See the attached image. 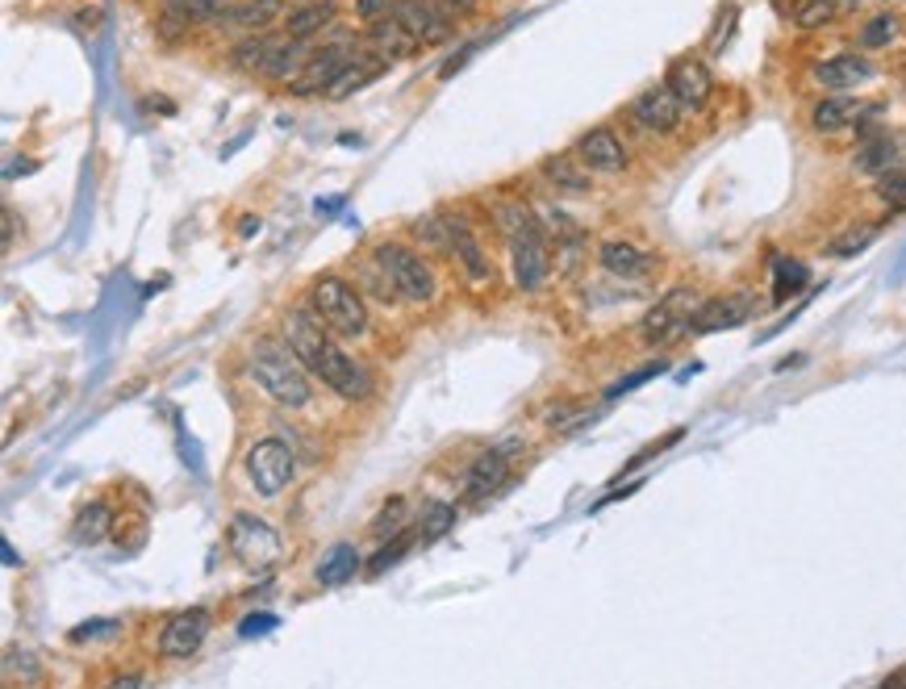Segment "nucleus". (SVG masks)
<instances>
[{"label": "nucleus", "mask_w": 906, "mask_h": 689, "mask_svg": "<svg viewBox=\"0 0 906 689\" xmlns=\"http://www.w3.org/2000/svg\"><path fill=\"white\" fill-rule=\"evenodd\" d=\"M697 306H702L697 288H690V285L669 288V293H664V297H660V301L644 313V322H639V338H644L648 347H669L673 338L690 334V322H694Z\"/></svg>", "instance_id": "39448f33"}, {"label": "nucleus", "mask_w": 906, "mask_h": 689, "mask_svg": "<svg viewBox=\"0 0 906 689\" xmlns=\"http://www.w3.org/2000/svg\"><path fill=\"white\" fill-rule=\"evenodd\" d=\"M284 17V0H238L222 13L217 25H234L243 34H268Z\"/></svg>", "instance_id": "4be33fe9"}, {"label": "nucleus", "mask_w": 906, "mask_h": 689, "mask_svg": "<svg viewBox=\"0 0 906 689\" xmlns=\"http://www.w3.org/2000/svg\"><path fill=\"white\" fill-rule=\"evenodd\" d=\"M435 4L443 9V17H451V22H468L481 9V0H435Z\"/></svg>", "instance_id": "79ce46f5"}, {"label": "nucleus", "mask_w": 906, "mask_h": 689, "mask_svg": "<svg viewBox=\"0 0 906 689\" xmlns=\"http://www.w3.org/2000/svg\"><path fill=\"white\" fill-rule=\"evenodd\" d=\"M656 372H664V364H651V368H644V372H635V377H627V381L610 384V389H605V397H623V393H631V389H639L644 381H651Z\"/></svg>", "instance_id": "37998d69"}, {"label": "nucleus", "mask_w": 906, "mask_h": 689, "mask_svg": "<svg viewBox=\"0 0 906 689\" xmlns=\"http://www.w3.org/2000/svg\"><path fill=\"white\" fill-rule=\"evenodd\" d=\"M13 222H17V214H13V210H4V247H13V235H17V226H13Z\"/></svg>", "instance_id": "49530a36"}, {"label": "nucleus", "mask_w": 906, "mask_h": 689, "mask_svg": "<svg viewBox=\"0 0 906 689\" xmlns=\"http://www.w3.org/2000/svg\"><path fill=\"white\" fill-rule=\"evenodd\" d=\"M873 185H878V197H882L890 210H906V167L890 171V176L873 180Z\"/></svg>", "instance_id": "58836bf2"}, {"label": "nucleus", "mask_w": 906, "mask_h": 689, "mask_svg": "<svg viewBox=\"0 0 906 689\" xmlns=\"http://www.w3.org/2000/svg\"><path fill=\"white\" fill-rule=\"evenodd\" d=\"M109 523H114L109 501H89V506H80V514H75V523H71V539H75L80 547L101 544V539L109 535Z\"/></svg>", "instance_id": "c756f323"}, {"label": "nucleus", "mask_w": 906, "mask_h": 689, "mask_svg": "<svg viewBox=\"0 0 906 689\" xmlns=\"http://www.w3.org/2000/svg\"><path fill=\"white\" fill-rule=\"evenodd\" d=\"M869 105H860L852 93H823L811 105V130L832 139V134H844V130H857L860 118H864Z\"/></svg>", "instance_id": "a211bd4d"}, {"label": "nucleus", "mask_w": 906, "mask_h": 689, "mask_svg": "<svg viewBox=\"0 0 906 689\" xmlns=\"http://www.w3.org/2000/svg\"><path fill=\"white\" fill-rule=\"evenodd\" d=\"M393 13V0H355V17L364 25L380 22V17H389Z\"/></svg>", "instance_id": "a19ab883"}, {"label": "nucleus", "mask_w": 906, "mask_h": 689, "mask_svg": "<svg viewBox=\"0 0 906 689\" xmlns=\"http://www.w3.org/2000/svg\"><path fill=\"white\" fill-rule=\"evenodd\" d=\"M443 217H447V230H451V256H456V263L464 268V276L472 281V285H489V281H493V260H489L481 235L472 230L468 214H460V210H443Z\"/></svg>", "instance_id": "2eb2a0df"}, {"label": "nucleus", "mask_w": 906, "mask_h": 689, "mask_svg": "<svg viewBox=\"0 0 906 689\" xmlns=\"http://www.w3.org/2000/svg\"><path fill=\"white\" fill-rule=\"evenodd\" d=\"M280 338L302 356V364L309 368V377H318V381H322L330 393H339L343 402H364V397L373 393V372L339 347V334L330 331L305 301L293 309H284V318H280Z\"/></svg>", "instance_id": "f257e3e1"}, {"label": "nucleus", "mask_w": 906, "mask_h": 689, "mask_svg": "<svg viewBox=\"0 0 906 689\" xmlns=\"http://www.w3.org/2000/svg\"><path fill=\"white\" fill-rule=\"evenodd\" d=\"M506 242H510V260H514V288L518 293H539V288L548 285V276H552V247H548L543 222L531 217Z\"/></svg>", "instance_id": "423d86ee"}, {"label": "nucleus", "mask_w": 906, "mask_h": 689, "mask_svg": "<svg viewBox=\"0 0 906 689\" xmlns=\"http://www.w3.org/2000/svg\"><path fill=\"white\" fill-rule=\"evenodd\" d=\"M410 539H414L410 531H397L393 539H389V544H385V547H380V551L373 556V565H368V572H373V577H380V572L389 569V565H397V560H401V556L410 551Z\"/></svg>", "instance_id": "4c0bfd02"}, {"label": "nucleus", "mask_w": 906, "mask_h": 689, "mask_svg": "<svg viewBox=\"0 0 906 689\" xmlns=\"http://www.w3.org/2000/svg\"><path fill=\"white\" fill-rule=\"evenodd\" d=\"M627 114L635 126H644L648 134H660V139L676 134L681 121H685V109L676 105V96L669 93V84H648L644 93H635L627 105Z\"/></svg>", "instance_id": "f8f14e48"}, {"label": "nucleus", "mask_w": 906, "mask_h": 689, "mask_svg": "<svg viewBox=\"0 0 906 689\" xmlns=\"http://www.w3.org/2000/svg\"><path fill=\"white\" fill-rule=\"evenodd\" d=\"M752 318V297L736 293V297H706L697 306L690 334H715V331H736Z\"/></svg>", "instance_id": "aec40b11"}, {"label": "nucleus", "mask_w": 906, "mask_h": 689, "mask_svg": "<svg viewBox=\"0 0 906 689\" xmlns=\"http://www.w3.org/2000/svg\"><path fill=\"white\" fill-rule=\"evenodd\" d=\"M385 68H393V63H385V59H380V55H376V50H360V55H355V63H351L348 72L339 75V84H334V88H330V100H343V96H351L355 93V88H364V84H368V80H376V75L385 72Z\"/></svg>", "instance_id": "c85d7f7f"}, {"label": "nucleus", "mask_w": 906, "mask_h": 689, "mask_svg": "<svg viewBox=\"0 0 906 689\" xmlns=\"http://www.w3.org/2000/svg\"><path fill=\"white\" fill-rule=\"evenodd\" d=\"M811 80L823 93H857V88L878 80V63L864 50H844L832 59H819L811 68Z\"/></svg>", "instance_id": "1a4fd4ad"}, {"label": "nucleus", "mask_w": 906, "mask_h": 689, "mask_svg": "<svg viewBox=\"0 0 906 689\" xmlns=\"http://www.w3.org/2000/svg\"><path fill=\"white\" fill-rule=\"evenodd\" d=\"M305 306L322 318L330 331L339 338H364L368 326H373V313H368V301L360 285H351L348 276L339 272H326L314 285L305 288Z\"/></svg>", "instance_id": "7ed1b4c3"}, {"label": "nucleus", "mask_w": 906, "mask_h": 689, "mask_svg": "<svg viewBox=\"0 0 906 689\" xmlns=\"http://www.w3.org/2000/svg\"><path fill=\"white\" fill-rule=\"evenodd\" d=\"M276 34H243L238 43L231 47V68L243 75H263V68H268V59H272V50H276Z\"/></svg>", "instance_id": "a878e982"}, {"label": "nucleus", "mask_w": 906, "mask_h": 689, "mask_svg": "<svg viewBox=\"0 0 906 689\" xmlns=\"http://www.w3.org/2000/svg\"><path fill=\"white\" fill-rule=\"evenodd\" d=\"M334 17H339V4L334 0H309V4H297V9L284 13V34L289 38H302V43H314Z\"/></svg>", "instance_id": "b1692460"}, {"label": "nucleus", "mask_w": 906, "mask_h": 689, "mask_svg": "<svg viewBox=\"0 0 906 689\" xmlns=\"http://www.w3.org/2000/svg\"><path fill=\"white\" fill-rule=\"evenodd\" d=\"M898 34H903V17H898L894 9H882V13L864 17V25L857 29V47L864 50V55H873V50L894 47V43H898Z\"/></svg>", "instance_id": "cd10ccee"}, {"label": "nucleus", "mask_w": 906, "mask_h": 689, "mask_svg": "<svg viewBox=\"0 0 906 689\" xmlns=\"http://www.w3.org/2000/svg\"><path fill=\"white\" fill-rule=\"evenodd\" d=\"M114 631H121V622H117V618H105V622H84V627H75V631H71V643L101 640V635H114Z\"/></svg>", "instance_id": "ea45409f"}, {"label": "nucleus", "mask_w": 906, "mask_h": 689, "mask_svg": "<svg viewBox=\"0 0 906 689\" xmlns=\"http://www.w3.org/2000/svg\"><path fill=\"white\" fill-rule=\"evenodd\" d=\"M539 176H543V180L560 192H589L593 189V180H589V171L581 167L577 155H548V159L539 164Z\"/></svg>", "instance_id": "bb28decb"}, {"label": "nucleus", "mask_w": 906, "mask_h": 689, "mask_svg": "<svg viewBox=\"0 0 906 689\" xmlns=\"http://www.w3.org/2000/svg\"><path fill=\"white\" fill-rule=\"evenodd\" d=\"M139 686H142L139 673H126V677H117V681H114L109 689H139Z\"/></svg>", "instance_id": "de8ad7c7"}, {"label": "nucleus", "mask_w": 906, "mask_h": 689, "mask_svg": "<svg viewBox=\"0 0 906 689\" xmlns=\"http://www.w3.org/2000/svg\"><path fill=\"white\" fill-rule=\"evenodd\" d=\"M355 572H360L355 544H334L322 556V565H318V581L322 585H348V581H355Z\"/></svg>", "instance_id": "7c9ffc66"}, {"label": "nucleus", "mask_w": 906, "mask_h": 689, "mask_svg": "<svg viewBox=\"0 0 906 689\" xmlns=\"http://www.w3.org/2000/svg\"><path fill=\"white\" fill-rule=\"evenodd\" d=\"M364 38H368V50H376L385 63H401V59H410V55L419 50V43L405 34V25L397 22L393 13L368 25V34H364Z\"/></svg>", "instance_id": "5701e85b"}, {"label": "nucleus", "mask_w": 906, "mask_h": 689, "mask_svg": "<svg viewBox=\"0 0 906 689\" xmlns=\"http://www.w3.org/2000/svg\"><path fill=\"white\" fill-rule=\"evenodd\" d=\"M231 551L247 569H268L280 560V535L256 514H234L231 523Z\"/></svg>", "instance_id": "ddd939ff"}, {"label": "nucleus", "mask_w": 906, "mask_h": 689, "mask_svg": "<svg viewBox=\"0 0 906 689\" xmlns=\"http://www.w3.org/2000/svg\"><path fill=\"white\" fill-rule=\"evenodd\" d=\"M573 155L581 159L585 171H598V176H619L631 164V151L614 126H589L573 143Z\"/></svg>", "instance_id": "9d476101"}, {"label": "nucleus", "mask_w": 906, "mask_h": 689, "mask_svg": "<svg viewBox=\"0 0 906 689\" xmlns=\"http://www.w3.org/2000/svg\"><path fill=\"white\" fill-rule=\"evenodd\" d=\"M405 230L419 238L422 247H431L435 256H451V230H447V217L443 214L410 217V222H405Z\"/></svg>", "instance_id": "473e14b6"}, {"label": "nucleus", "mask_w": 906, "mask_h": 689, "mask_svg": "<svg viewBox=\"0 0 906 689\" xmlns=\"http://www.w3.org/2000/svg\"><path fill=\"white\" fill-rule=\"evenodd\" d=\"M790 17L798 29H823L839 17V0H802Z\"/></svg>", "instance_id": "c9c22d12"}, {"label": "nucleus", "mask_w": 906, "mask_h": 689, "mask_svg": "<svg viewBox=\"0 0 906 689\" xmlns=\"http://www.w3.org/2000/svg\"><path fill=\"white\" fill-rule=\"evenodd\" d=\"M898 167H906V151H903V139L890 134V130L869 134V139L857 146V155H852V171L869 176V180H882V176L898 171Z\"/></svg>", "instance_id": "f3484780"}, {"label": "nucleus", "mask_w": 906, "mask_h": 689, "mask_svg": "<svg viewBox=\"0 0 906 689\" xmlns=\"http://www.w3.org/2000/svg\"><path fill=\"white\" fill-rule=\"evenodd\" d=\"M355 285H360V293L364 297H373V301H380V306H393V301H401V293H397V285L389 281V272L380 268V260H364L355 263Z\"/></svg>", "instance_id": "2f4dec72"}, {"label": "nucleus", "mask_w": 906, "mask_h": 689, "mask_svg": "<svg viewBox=\"0 0 906 689\" xmlns=\"http://www.w3.org/2000/svg\"><path fill=\"white\" fill-rule=\"evenodd\" d=\"M451 526H456V506H451V501H431L419 519V539L422 544H435V539H443Z\"/></svg>", "instance_id": "f704fd0d"}, {"label": "nucleus", "mask_w": 906, "mask_h": 689, "mask_svg": "<svg viewBox=\"0 0 906 689\" xmlns=\"http://www.w3.org/2000/svg\"><path fill=\"white\" fill-rule=\"evenodd\" d=\"M276 627V615H256V618H243V627H238V635L243 640H251V635H263V631H272Z\"/></svg>", "instance_id": "a18cd8bd"}, {"label": "nucleus", "mask_w": 906, "mask_h": 689, "mask_svg": "<svg viewBox=\"0 0 906 689\" xmlns=\"http://www.w3.org/2000/svg\"><path fill=\"white\" fill-rule=\"evenodd\" d=\"M598 263L610 276H619V281H644V276L656 272V256L648 247L631 242V238H605L598 247Z\"/></svg>", "instance_id": "6ab92c4d"}, {"label": "nucleus", "mask_w": 906, "mask_h": 689, "mask_svg": "<svg viewBox=\"0 0 906 689\" xmlns=\"http://www.w3.org/2000/svg\"><path fill=\"white\" fill-rule=\"evenodd\" d=\"M210 635V610L205 606H192V610H180L163 622L160 631V652L163 656H192L201 643Z\"/></svg>", "instance_id": "dca6fc26"}, {"label": "nucleus", "mask_w": 906, "mask_h": 689, "mask_svg": "<svg viewBox=\"0 0 906 689\" xmlns=\"http://www.w3.org/2000/svg\"><path fill=\"white\" fill-rule=\"evenodd\" d=\"M243 468H247V480L259 498H280L297 473V460L284 439H256L243 455Z\"/></svg>", "instance_id": "0eeeda50"}, {"label": "nucleus", "mask_w": 906, "mask_h": 689, "mask_svg": "<svg viewBox=\"0 0 906 689\" xmlns=\"http://www.w3.org/2000/svg\"><path fill=\"white\" fill-rule=\"evenodd\" d=\"M360 50L364 47H360L355 38H334V43H326V47H314L309 63H305V72L289 84V93L293 96H326L334 84H339V75L355 63V55H360Z\"/></svg>", "instance_id": "6e6552de"}, {"label": "nucleus", "mask_w": 906, "mask_h": 689, "mask_svg": "<svg viewBox=\"0 0 906 689\" xmlns=\"http://www.w3.org/2000/svg\"><path fill=\"white\" fill-rule=\"evenodd\" d=\"M882 689H890V686H882Z\"/></svg>", "instance_id": "8fccbe9b"}, {"label": "nucleus", "mask_w": 906, "mask_h": 689, "mask_svg": "<svg viewBox=\"0 0 906 689\" xmlns=\"http://www.w3.org/2000/svg\"><path fill=\"white\" fill-rule=\"evenodd\" d=\"M309 55H314L309 43L280 34L276 50H272V59H268V68H263V80H276V84H284V80H297V75L305 72V63H309Z\"/></svg>", "instance_id": "393cba45"}, {"label": "nucleus", "mask_w": 906, "mask_h": 689, "mask_svg": "<svg viewBox=\"0 0 906 689\" xmlns=\"http://www.w3.org/2000/svg\"><path fill=\"white\" fill-rule=\"evenodd\" d=\"M873 238H878V226H852V230H844V235H836L832 242H827V256H832V260H852V256H860Z\"/></svg>", "instance_id": "e433bc0d"}, {"label": "nucleus", "mask_w": 906, "mask_h": 689, "mask_svg": "<svg viewBox=\"0 0 906 689\" xmlns=\"http://www.w3.org/2000/svg\"><path fill=\"white\" fill-rule=\"evenodd\" d=\"M510 455H514V443H497V448H489V452H481L476 460H472V468H468V485H464V498L468 501H481L485 494H493L502 480H506V473H510Z\"/></svg>", "instance_id": "412c9836"}, {"label": "nucleus", "mask_w": 906, "mask_h": 689, "mask_svg": "<svg viewBox=\"0 0 906 689\" xmlns=\"http://www.w3.org/2000/svg\"><path fill=\"white\" fill-rule=\"evenodd\" d=\"M885 686H890V689H906V668H903V673H894Z\"/></svg>", "instance_id": "09e8293b"}, {"label": "nucleus", "mask_w": 906, "mask_h": 689, "mask_svg": "<svg viewBox=\"0 0 906 689\" xmlns=\"http://www.w3.org/2000/svg\"><path fill=\"white\" fill-rule=\"evenodd\" d=\"M393 17L405 25V34H410L422 50L443 47V43H451V34H456V22L443 17V9L435 4V0H393Z\"/></svg>", "instance_id": "4468645a"}, {"label": "nucleus", "mask_w": 906, "mask_h": 689, "mask_svg": "<svg viewBox=\"0 0 906 689\" xmlns=\"http://www.w3.org/2000/svg\"><path fill=\"white\" fill-rule=\"evenodd\" d=\"M664 84H669V93L676 96V105H681L685 114H702V109L710 105V96H715V72H710L697 55H681V59H673L669 72H664Z\"/></svg>", "instance_id": "9b49d317"}, {"label": "nucleus", "mask_w": 906, "mask_h": 689, "mask_svg": "<svg viewBox=\"0 0 906 689\" xmlns=\"http://www.w3.org/2000/svg\"><path fill=\"white\" fill-rule=\"evenodd\" d=\"M401 510H405V501L393 498L385 510H380V519H376V535H385V531H397L401 526Z\"/></svg>", "instance_id": "c03bdc74"}, {"label": "nucleus", "mask_w": 906, "mask_h": 689, "mask_svg": "<svg viewBox=\"0 0 906 689\" xmlns=\"http://www.w3.org/2000/svg\"><path fill=\"white\" fill-rule=\"evenodd\" d=\"M373 256L380 260V268L389 272V281L397 285L401 301L431 306V301L439 297V276H435V268H431V260H426L422 251H414L410 242H401V238H380Z\"/></svg>", "instance_id": "20e7f679"}, {"label": "nucleus", "mask_w": 906, "mask_h": 689, "mask_svg": "<svg viewBox=\"0 0 906 689\" xmlns=\"http://www.w3.org/2000/svg\"><path fill=\"white\" fill-rule=\"evenodd\" d=\"M807 281H811V268H807L802 260H777L773 263V301L781 306L786 297L802 293Z\"/></svg>", "instance_id": "72a5a7b5"}, {"label": "nucleus", "mask_w": 906, "mask_h": 689, "mask_svg": "<svg viewBox=\"0 0 906 689\" xmlns=\"http://www.w3.org/2000/svg\"><path fill=\"white\" fill-rule=\"evenodd\" d=\"M247 372L251 381L284 409H305L314 397V384H309V368L302 364V356L276 338V334H259L247 347Z\"/></svg>", "instance_id": "f03ea898"}]
</instances>
